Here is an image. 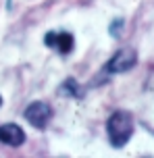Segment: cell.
<instances>
[{"mask_svg":"<svg viewBox=\"0 0 154 158\" xmlns=\"http://www.w3.org/2000/svg\"><path fill=\"white\" fill-rule=\"evenodd\" d=\"M133 117H131L127 110H114L108 121H106V135H108V142L113 148H123L127 146V142L133 135Z\"/></svg>","mask_w":154,"mask_h":158,"instance_id":"6da1fadb","label":"cell"},{"mask_svg":"<svg viewBox=\"0 0 154 158\" xmlns=\"http://www.w3.org/2000/svg\"><path fill=\"white\" fill-rule=\"evenodd\" d=\"M135 64H138V52L133 48H121V50H117L110 56V60L106 63L104 71L106 73H127Z\"/></svg>","mask_w":154,"mask_h":158,"instance_id":"7a4b0ae2","label":"cell"},{"mask_svg":"<svg viewBox=\"0 0 154 158\" xmlns=\"http://www.w3.org/2000/svg\"><path fill=\"white\" fill-rule=\"evenodd\" d=\"M23 114L31 127H35V129H46L50 118H52V106L48 102H44V100H38V102L29 104Z\"/></svg>","mask_w":154,"mask_h":158,"instance_id":"3957f363","label":"cell"},{"mask_svg":"<svg viewBox=\"0 0 154 158\" xmlns=\"http://www.w3.org/2000/svg\"><path fill=\"white\" fill-rule=\"evenodd\" d=\"M44 44L48 48H54L58 54H69L73 52L75 38L69 31H48L44 35Z\"/></svg>","mask_w":154,"mask_h":158,"instance_id":"277c9868","label":"cell"},{"mask_svg":"<svg viewBox=\"0 0 154 158\" xmlns=\"http://www.w3.org/2000/svg\"><path fill=\"white\" fill-rule=\"evenodd\" d=\"M0 142L10 148H19L21 143H25V131L17 123H4L0 125Z\"/></svg>","mask_w":154,"mask_h":158,"instance_id":"5b68a950","label":"cell"},{"mask_svg":"<svg viewBox=\"0 0 154 158\" xmlns=\"http://www.w3.org/2000/svg\"><path fill=\"white\" fill-rule=\"evenodd\" d=\"M58 96H63V98H73V100H81V98H83V87H81L75 79H65L63 85L58 87Z\"/></svg>","mask_w":154,"mask_h":158,"instance_id":"8992f818","label":"cell"},{"mask_svg":"<svg viewBox=\"0 0 154 158\" xmlns=\"http://www.w3.org/2000/svg\"><path fill=\"white\" fill-rule=\"evenodd\" d=\"M121 27H123V21H114V23L110 25V33H113L114 38L119 35V31H117V29H121Z\"/></svg>","mask_w":154,"mask_h":158,"instance_id":"52a82bcc","label":"cell"},{"mask_svg":"<svg viewBox=\"0 0 154 158\" xmlns=\"http://www.w3.org/2000/svg\"><path fill=\"white\" fill-rule=\"evenodd\" d=\"M0 106H2V98H0Z\"/></svg>","mask_w":154,"mask_h":158,"instance_id":"ba28073f","label":"cell"}]
</instances>
